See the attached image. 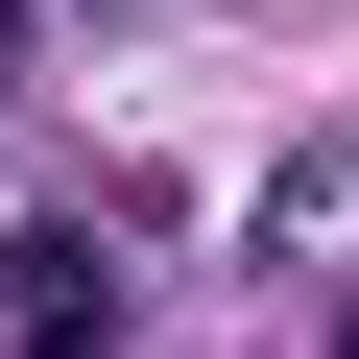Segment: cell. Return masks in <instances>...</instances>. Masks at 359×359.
<instances>
[{
    "label": "cell",
    "mask_w": 359,
    "mask_h": 359,
    "mask_svg": "<svg viewBox=\"0 0 359 359\" xmlns=\"http://www.w3.org/2000/svg\"><path fill=\"white\" fill-rule=\"evenodd\" d=\"M0 359H120V264H96L72 216L0 240Z\"/></svg>",
    "instance_id": "obj_1"
},
{
    "label": "cell",
    "mask_w": 359,
    "mask_h": 359,
    "mask_svg": "<svg viewBox=\"0 0 359 359\" xmlns=\"http://www.w3.org/2000/svg\"><path fill=\"white\" fill-rule=\"evenodd\" d=\"M335 359H359V311H335Z\"/></svg>",
    "instance_id": "obj_2"
}]
</instances>
